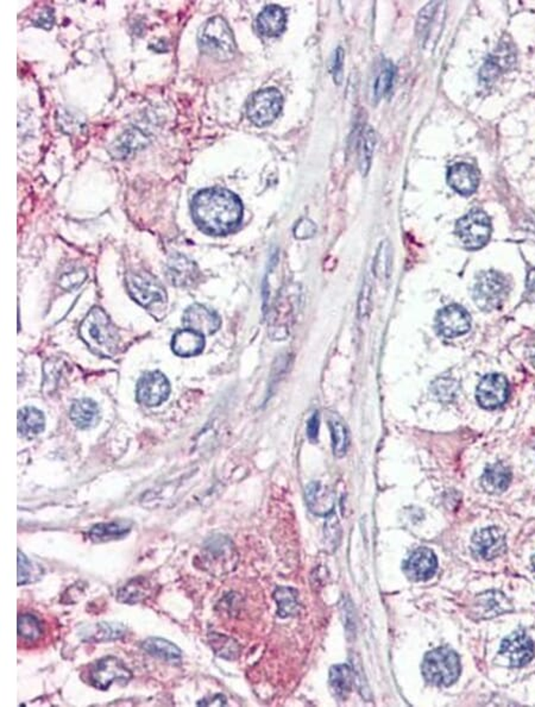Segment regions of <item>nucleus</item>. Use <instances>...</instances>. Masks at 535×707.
Instances as JSON below:
<instances>
[{
  "mask_svg": "<svg viewBox=\"0 0 535 707\" xmlns=\"http://www.w3.org/2000/svg\"><path fill=\"white\" fill-rule=\"evenodd\" d=\"M210 642H211L213 650L221 658H226V660H234L238 656L240 648L237 645V642L232 638L223 635H212Z\"/></svg>",
  "mask_w": 535,
  "mask_h": 707,
  "instance_id": "38",
  "label": "nucleus"
},
{
  "mask_svg": "<svg viewBox=\"0 0 535 707\" xmlns=\"http://www.w3.org/2000/svg\"><path fill=\"white\" fill-rule=\"evenodd\" d=\"M532 567H533V572H534L535 577V555L532 558Z\"/></svg>",
  "mask_w": 535,
  "mask_h": 707,
  "instance_id": "48",
  "label": "nucleus"
},
{
  "mask_svg": "<svg viewBox=\"0 0 535 707\" xmlns=\"http://www.w3.org/2000/svg\"><path fill=\"white\" fill-rule=\"evenodd\" d=\"M532 363H533V366L535 367V352L532 354Z\"/></svg>",
  "mask_w": 535,
  "mask_h": 707,
  "instance_id": "49",
  "label": "nucleus"
},
{
  "mask_svg": "<svg viewBox=\"0 0 535 707\" xmlns=\"http://www.w3.org/2000/svg\"><path fill=\"white\" fill-rule=\"evenodd\" d=\"M306 500L310 511L316 516L326 517L334 509V494L319 482H312L307 486Z\"/></svg>",
  "mask_w": 535,
  "mask_h": 707,
  "instance_id": "21",
  "label": "nucleus"
},
{
  "mask_svg": "<svg viewBox=\"0 0 535 707\" xmlns=\"http://www.w3.org/2000/svg\"><path fill=\"white\" fill-rule=\"evenodd\" d=\"M69 415L77 428L90 429L98 422L99 409L95 401L85 398L73 403Z\"/></svg>",
  "mask_w": 535,
  "mask_h": 707,
  "instance_id": "27",
  "label": "nucleus"
},
{
  "mask_svg": "<svg viewBox=\"0 0 535 707\" xmlns=\"http://www.w3.org/2000/svg\"><path fill=\"white\" fill-rule=\"evenodd\" d=\"M512 480V473L503 464H494L486 467L482 477V486L484 491L493 494L502 493L507 490Z\"/></svg>",
  "mask_w": 535,
  "mask_h": 707,
  "instance_id": "24",
  "label": "nucleus"
},
{
  "mask_svg": "<svg viewBox=\"0 0 535 707\" xmlns=\"http://www.w3.org/2000/svg\"><path fill=\"white\" fill-rule=\"evenodd\" d=\"M525 297L528 302H535V269H532L527 276Z\"/></svg>",
  "mask_w": 535,
  "mask_h": 707,
  "instance_id": "46",
  "label": "nucleus"
},
{
  "mask_svg": "<svg viewBox=\"0 0 535 707\" xmlns=\"http://www.w3.org/2000/svg\"><path fill=\"white\" fill-rule=\"evenodd\" d=\"M355 674L347 664L333 666L329 671V686L338 698L345 699L352 691Z\"/></svg>",
  "mask_w": 535,
  "mask_h": 707,
  "instance_id": "31",
  "label": "nucleus"
},
{
  "mask_svg": "<svg viewBox=\"0 0 535 707\" xmlns=\"http://www.w3.org/2000/svg\"><path fill=\"white\" fill-rule=\"evenodd\" d=\"M132 674L125 664L113 656L100 658L99 661L90 667L88 671V681L95 688L106 691L110 686L117 682L125 685L131 680Z\"/></svg>",
  "mask_w": 535,
  "mask_h": 707,
  "instance_id": "9",
  "label": "nucleus"
},
{
  "mask_svg": "<svg viewBox=\"0 0 535 707\" xmlns=\"http://www.w3.org/2000/svg\"><path fill=\"white\" fill-rule=\"evenodd\" d=\"M182 322L186 329H190L203 336H208L219 330L221 320L216 312L203 305H192L184 313Z\"/></svg>",
  "mask_w": 535,
  "mask_h": 707,
  "instance_id": "16",
  "label": "nucleus"
},
{
  "mask_svg": "<svg viewBox=\"0 0 535 707\" xmlns=\"http://www.w3.org/2000/svg\"><path fill=\"white\" fill-rule=\"evenodd\" d=\"M319 424V414L315 412L314 415L310 417L308 423H307V436L312 442H315L318 440Z\"/></svg>",
  "mask_w": 535,
  "mask_h": 707,
  "instance_id": "45",
  "label": "nucleus"
},
{
  "mask_svg": "<svg viewBox=\"0 0 535 707\" xmlns=\"http://www.w3.org/2000/svg\"><path fill=\"white\" fill-rule=\"evenodd\" d=\"M190 208L199 229L214 236L232 232L238 228L243 217V205L238 195L221 187L198 192Z\"/></svg>",
  "mask_w": 535,
  "mask_h": 707,
  "instance_id": "1",
  "label": "nucleus"
},
{
  "mask_svg": "<svg viewBox=\"0 0 535 707\" xmlns=\"http://www.w3.org/2000/svg\"><path fill=\"white\" fill-rule=\"evenodd\" d=\"M456 234L466 248H483L490 239V218L482 210H471L457 221Z\"/></svg>",
  "mask_w": 535,
  "mask_h": 707,
  "instance_id": "6",
  "label": "nucleus"
},
{
  "mask_svg": "<svg viewBox=\"0 0 535 707\" xmlns=\"http://www.w3.org/2000/svg\"><path fill=\"white\" fill-rule=\"evenodd\" d=\"M470 325L471 320L469 312L459 305L444 307L436 315L438 331L445 337H458L468 333Z\"/></svg>",
  "mask_w": 535,
  "mask_h": 707,
  "instance_id": "13",
  "label": "nucleus"
},
{
  "mask_svg": "<svg viewBox=\"0 0 535 707\" xmlns=\"http://www.w3.org/2000/svg\"><path fill=\"white\" fill-rule=\"evenodd\" d=\"M54 12L51 9H45L37 16L35 24L45 30H50L54 25Z\"/></svg>",
  "mask_w": 535,
  "mask_h": 707,
  "instance_id": "44",
  "label": "nucleus"
},
{
  "mask_svg": "<svg viewBox=\"0 0 535 707\" xmlns=\"http://www.w3.org/2000/svg\"><path fill=\"white\" fill-rule=\"evenodd\" d=\"M166 278L171 285L180 289L192 287L199 279L198 267L189 259L175 254L169 257L166 268Z\"/></svg>",
  "mask_w": 535,
  "mask_h": 707,
  "instance_id": "17",
  "label": "nucleus"
},
{
  "mask_svg": "<svg viewBox=\"0 0 535 707\" xmlns=\"http://www.w3.org/2000/svg\"><path fill=\"white\" fill-rule=\"evenodd\" d=\"M329 430L332 436L333 454L337 457H343L347 454L349 446V433L345 424L337 415H331L329 418Z\"/></svg>",
  "mask_w": 535,
  "mask_h": 707,
  "instance_id": "33",
  "label": "nucleus"
},
{
  "mask_svg": "<svg viewBox=\"0 0 535 707\" xmlns=\"http://www.w3.org/2000/svg\"><path fill=\"white\" fill-rule=\"evenodd\" d=\"M287 24V16L282 8L277 5H269L262 10L256 21L258 32L266 37L279 36L284 32Z\"/></svg>",
  "mask_w": 535,
  "mask_h": 707,
  "instance_id": "20",
  "label": "nucleus"
},
{
  "mask_svg": "<svg viewBox=\"0 0 535 707\" xmlns=\"http://www.w3.org/2000/svg\"><path fill=\"white\" fill-rule=\"evenodd\" d=\"M284 106V98L276 88L257 91L247 103V117L255 125L266 126L279 117Z\"/></svg>",
  "mask_w": 535,
  "mask_h": 707,
  "instance_id": "8",
  "label": "nucleus"
},
{
  "mask_svg": "<svg viewBox=\"0 0 535 707\" xmlns=\"http://www.w3.org/2000/svg\"><path fill=\"white\" fill-rule=\"evenodd\" d=\"M145 653L166 662H177L182 658V651L177 645L160 637H150L142 643Z\"/></svg>",
  "mask_w": 535,
  "mask_h": 707,
  "instance_id": "26",
  "label": "nucleus"
},
{
  "mask_svg": "<svg viewBox=\"0 0 535 707\" xmlns=\"http://www.w3.org/2000/svg\"><path fill=\"white\" fill-rule=\"evenodd\" d=\"M205 348V338L203 335L193 330L185 329L177 331L171 339V349L176 355L190 357L203 352Z\"/></svg>",
  "mask_w": 535,
  "mask_h": 707,
  "instance_id": "22",
  "label": "nucleus"
},
{
  "mask_svg": "<svg viewBox=\"0 0 535 707\" xmlns=\"http://www.w3.org/2000/svg\"><path fill=\"white\" fill-rule=\"evenodd\" d=\"M316 232V226L310 219H301L294 228V236L299 239H310Z\"/></svg>",
  "mask_w": 535,
  "mask_h": 707,
  "instance_id": "42",
  "label": "nucleus"
},
{
  "mask_svg": "<svg viewBox=\"0 0 535 707\" xmlns=\"http://www.w3.org/2000/svg\"><path fill=\"white\" fill-rule=\"evenodd\" d=\"M197 704H198V705H203V706H211V705L221 706V705H226L227 702H226V699L224 695L216 694L214 697H212L211 699H203V700H200V702H198Z\"/></svg>",
  "mask_w": 535,
  "mask_h": 707,
  "instance_id": "47",
  "label": "nucleus"
},
{
  "mask_svg": "<svg viewBox=\"0 0 535 707\" xmlns=\"http://www.w3.org/2000/svg\"><path fill=\"white\" fill-rule=\"evenodd\" d=\"M126 627L121 623H98L95 625L88 626L82 631L80 636L82 640L88 642H110L117 640L125 635Z\"/></svg>",
  "mask_w": 535,
  "mask_h": 707,
  "instance_id": "25",
  "label": "nucleus"
},
{
  "mask_svg": "<svg viewBox=\"0 0 535 707\" xmlns=\"http://www.w3.org/2000/svg\"><path fill=\"white\" fill-rule=\"evenodd\" d=\"M171 393L169 381L161 372L145 373L137 383V399L147 406H158L166 400Z\"/></svg>",
  "mask_w": 535,
  "mask_h": 707,
  "instance_id": "11",
  "label": "nucleus"
},
{
  "mask_svg": "<svg viewBox=\"0 0 535 707\" xmlns=\"http://www.w3.org/2000/svg\"><path fill=\"white\" fill-rule=\"evenodd\" d=\"M79 333L95 355L111 357L117 352L118 331L103 309L93 307L82 320Z\"/></svg>",
  "mask_w": 535,
  "mask_h": 707,
  "instance_id": "2",
  "label": "nucleus"
},
{
  "mask_svg": "<svg viewBox=\"0 0 535 707\" xmlns=\"http://www.w3.org/2000/svg\"><path fill=\"white\" fill-rule=\"evenodd\" d=\"M471 549L480 559H495L506 550V536L499 527L482 529L473 535Z\"/></svg>",
  "mask_w": 535,
  "mask_h": 707,
  "instance_id": "14",
  "label": "nucleus"
},
{
  "mask_svg": "<svg viewBox=\"0 0 535 707\" xmlns=\"http://www.w3.org/2000/svg\"><path fill=\"white\" fill-rule=\"evenodd\" d=\"M18 638L27 645H34L42 640L45 627L40 618L32 613H22L18 616L17 623Z\"/></svg>",
  "mask_w": 535,
  "mask_h": 707,
  "instance_id": "30",
  "label": "nucleus"
},
{
  "mask_svg": "<svg viewBox=\"0 0 535 707\" xmlns=\"http://www.w3.org/2000/svg\"><path fill=\"white\" fill-rule=\"evenodd\" d=\"M148 593L149 585L147 580L143 577H136L118 590L117 599L124 603H140L147 598Z\"/></svg>",
  "mask_w": 535,
  "mask_h": 707,
  "instance_id": "32",
  "label": "nucleus"
},
{
  "mask_svg": "<svg viewBox=\"0 0 535 707\" xmlns=\"http://www.w3.org/2000/svg\"><path fill=\"white\" fill-rule=\"evenodd\" d=\"M274 598L279 606L277 613L279 617H289L297 612L299 601L297 590L289 587H279L275 590Z\"/></svg>",
  "mask_w": 535,
  "mask_h": 707,
  "instance_id": "34",
  "label": "nucleus"
},
{
  "mask_svg": "<svg viewBox=\"0 0 535 707\" xmlns=\"http://www.w3.org/2000/svg\"><path fill=\"white\" fill-rule=\"evenodd\" d=\"M375 132L371 128H366L363 130L360 141V167L363 174H366L369 171L373 158V148H375Z\"/></svg>",
  "mask_w": 535,
  "mask_h": 707,
  "instance_id": "36",
  "label": "nucleus"
},
{
  "mask_svg": "<svg viewBox=\"0 0 535 707\" xmlns=\"http://www.w3.org/2000/svg\"><path fill=\"white\" fill-rule=\"evenodd\" d=\"M145 139L137 130L126 131L125 134L113 145L112 155L116 158H125L134 150L145 145Z\"/></svg>",
  "mask_w": 535,
  "mask_h": 707,
  "instance_id": "35",
  "label": "nucleus"
},
{
  "mask_svg": "<svg viewBox=\"0 0 535 707\" xmlns=\"http://www.w3.org/2000/svg\"><path fill=\"white\" fill-rule=\"evenodd\" d=\"M515 55L509 49L508 45L499 48L494 55L486 60V64L481 71V79L483 82H490L499 77L501 73L506 72L507 68L513 64Z\"/></svg>",
  "mask_w": 535,
  "mask_h": 707,
  "instance_id": "23",
  "label": "nucleus"
},
{
  "mask_svg": "<svg viewBox=\"0 0 535 707\" xmlns=\"http://www.w3.org/2000/svg\"><path fill=\"white\" fill-rule=\"evenodd\" d=\"M447 181L456 192L469 195L476 191L480 178L475 167L469 163H456L449 169Z\"/></svg>",
  "mask_w": 535,
  "mask_h": 707,
  "instance_id": "19",
  "label": "nucleus"
},
{
  "mask_svg": "<svg viewBox=\"0 0 535 707\" xmlns=\"http://www.w3.org/2000/svg\"><path fill=\"white\" fill-rule=\"evenodd\" d=\"M512 610H513L512 603L503 593H501L499 590H488V592L478 595L475 600V608H473L477 618H480V619L494 618L499 614L510 612Z\"/></svg>",
  "mask_w": 535,
  "mask_h": 707,
  "instance_id": "18",
  "label": "nucleus"
},
{
  "mask_svg": "<svg viewBox=\"0 0 535 707\" xmlns=\"http://www.w3.org/2000/svg\"><path fill=\"white\" fill-rule=\"evenodd\" d=\"M45 419L41 411L35 407H23L18 411L19 436L34 437L45 430Z\"/></svg>",
  "mask_w": 535,
  "mask_h": 707,
  "instance_id": "29",
  "label": "nucleus"
},
{
  "mask_svg": "<svg viewBox=\"0 0 535 707\" xmlns=\"http://www.w3.org/2000/svg\"><path fill=\"white\" fill-rule=\"evenodd\" d=\"M18 586L27 585L30 582H36L38 579V572H36V567L34 566V563L27 559L25 554H23L21 550H18Z\"/></svg>",
  "mask_w": 535,
  "mask_h": 707,
  "instance_id": "39",
  "label": "nucleus"
},
{
  "mask_svg": "<svg viewBox=\"0 0 535 707\" xmlns=\"http://www.w3.org/2000/svg\"><path fill=\"white\" fill-rule=\"evenodd\" d=\"M478 404L484 409H497L508 398V381L503 375L489 374L482 379L477 387Z\"/></svg>",
  "mask_w": 535,
  "mask_h": 707,
  "instance_id": "12",
  "label": "nucleus"
},
{
  "mask_svg": "<svg viewBox=\"0 0 535 707\" xmlns=\"http://www.w3.org/2000/svg\"><path fill=\"white\" fill-rule=\"evenodd\" d=\"M433 392L439 400L449 403L453 400L454 396L458 392V383L450 378L439 379L433 385Z\"/></svg>",
  "mask_w": 535,
  "mask_h": 707,
  "instance_id": "40",
  "label": "nucleus"
},
{
  "mask_svg": "<svg viewBox=\"0 0 535 707\" xmlns=\"http://www.w3.org/2000/svg\"><path fill=\"white\" fill-rule=\"evenodd\" d=\"M132 525L126 522L99 523L90 527L88 537L93 542H108L119 540L131 531Z\"/></svg>",
  "mask_w": 535,
  "mask_h": 707,
  "instance_id": "28",
  "label": "nucleus"
},
{
  "mask_svg": "<svg viewBox=\"0 0 535 707\" xmlns=\"http://www.w3.org/2000/svg\"><path fill=\"white\" fill-rule=\"evenodd\" d=\"M343 63H344V50L339 47L333 54L332 63H331V72H332L334 82L340 84L342 80Z\"/></svg>",
  "mask_w": 535,
  "mask_h": 707,
  "instance_id": "43",
  "label": "nucleus"
},
{
  "mask_svg": "<svg viewBox=\"0 0 535 707\" xmlns=\"http://www.w3.org/2000/svg\"><path fill=\"white\" fill-rule=\"evenodd\" d=\"M423 675L434 686H450L460 675L458 654L450 648H436L423 658Z\"/></svg>",
  "mask_w": 535,
  "mask_h": 707,
  "instance_id": "4",
  "label": "nucleus"
},
{
  "mask_svg": "<svg viewBox=\"0 0 535 707\" xmlns=\"http://www.w3.org/2000/svg\"><path fill=\"white\" fill-rule=\"evenodd\" d=\"M200 48L205 54L218 61H229L236 53V42L231 27L219 16L203 23L198 34Z\"/></svg>",
  "mask_w": 535,
  "mask_h": 707,
  "instance_id": "3",
  "label": "nucleus"
},
{
  "mask_svg": "<svg viewBox=\"0 0 535 707\" xmlns=\"http://www.w3.org/2000/svg\"><path fill=\"white\" fill-rule=\"evenodd\" d=\"M394 77H395L394 66L389 61H386L383 63L382 68L378 73L375 84H373V97L376 99H381L390 91L393 84H394Z\"/></svg>",
  "mask_w": 535,
  "mask_h": 707,
  "instance_id": "37",
  "label": "nucleus"
},
{
  "mask_svg": "<svg viewBox=\"0 0 535 707\" xmlns=\"http://www.w3.org/2000/svg\"><path fill=\"white\" fill-rule=\"evenodd\" d=\"M499 653L515 668L526 666L534 658L535 647L531 637L523 630H517L504 638Z\"/></svg>",
  "mask_w": 535,
  "mask_h": 707,
  "instance_id": "10",
  "label": "nucleus"
},
{
  "mask_svg": "<svg viewBox=\"0 0 535 707\" xmlns=\"http://www.w3.org/2000/svg\"><path fill=\"white\" fill-rule=\"evenodd\" d=\"M126 289L140 307H153L166 300V289L148 272H130L126 275Z\"/></svg>",
  "mask_w": 535,
  "mask_h": 707,
  "instance_id": "7",
  "label": "nucleus"
},
{
  "mask_svg": "<svg viewBox=\"0 0 535 707\" xmlns=\"http://www.w3.org/2000/svg\"><path fill=\"white\" fill-rule=\"evenodd\" d=\"M438 560L432 550L418 548L403 563V572L410 582H427L434 575Z\"/></svg>",
  "mask_w": 535,
  "mask_h": 707,
  "instance_id": "15",
  "label": "nucleus"
},
{
  "mask_svg": "<svg viewBox=\"0 0 535 707\" xmlns=\"http://www.w3.org/2000/svg\"><path fill=\"white\" fill-rule=\"evenodd\" d=\"M509 293L508 279L495 271L483 272L473 286V300L483 311H491L504 302Z\"/></svg>",
  "mask_w": 535,
  "mask_h": 707,
  "instance_id": "5",
  "label": "nucleus"
},
{
  "mask_svg": "<svg viewBox=\"0 0 535 707\" xmlns=\"http://www.w3.org/2000/svg\"><path fill=\"white\" fill-rule=\"evenodd\" d=\"M86 278H87V273L85 269H77V271L63 274L60 279V285L63 289L71 291V289L79 287L85 281Z\"/></svg>",
  "mask_w": 535,
  "mask_h": 707,
  "instance_id": "41",
  "label": "nucleus"
}]
</instances>
